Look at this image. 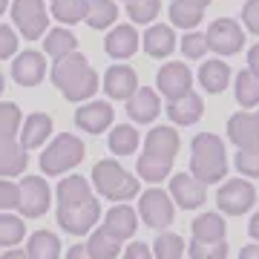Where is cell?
<instances>
[{"mask_svg": "<svg viewBox=\"0 0 259 259\" xmlns=\"http://www.w3.org/2000/svg\"><path fill=\"white\" fill-rule=\"evenodd\" d=\"M207 47L213 52H219V55H233V52H239L245 47V32L239 29V23L231 18H219L213 20L210 26H207Z\"/></svg>", "mask_w": 259, "mask_h": 259, "instance_id": "9", "label": "cell"}, {"mask_svg": "<svg viewBox=\"0 0 259 259\" xmlns=\"http://www.w3.org/2000/svg\"><path fill=\"white\" fill-rule=\"evenodd\" d=\"M248 231H250V236H253V239L259 242V213H253V219H250Z\"/></svg>", "mask_w": 259, "mask_h": 259, "instance_id": "49", "label": "cell"}, {"mask_svg": "<svg viewBox=\"0 0 259 259\" xmlns=\"http://www.w3.org/2000/svg\"><path fill=\"white\" fill-rule=\"evenodd\" d=\"M49 133H52V118L47 112H32L26 121H23V136H20V144L23 150H35L40 144H47Z\"/></svg>", "mask_w": 259, "mask_h": 259, "instance_id": "21", "label": "cell"}, {"mask_svg": "<svg viewBox=\"0 0 259 259\" xmlns=\"http://www.w3.org/2000/svg\"><path fill=\"white\" fill-rule=\"evenodd\" d=\"M173 170V158L161 156V153H153V150H144L139 158V176L144 182H164Z\"/></svg>", "mask_w": 259, "mask_h": 259, "instance_id": "24", "label": "cell"}, {"mask_svg": "<svg viewBox=\"0 0 259 259\" xmlns=\"http://www.w3.org/2000/svg\"><path fill=\"white\" fill-rule=\"evenodd\" d=\"M26 170V150L20 147L15 136H3L0 133V176H20Z\"/></svg>", "mask_w": 259, "mask_h": 259, "instance_id": "16", "label": "cell"}, {"mask_svg": "<svg viewBox=\"0 0 259 259\" xmlns=\"http://www.w3.org/2000/svg\"><path fill=\"white\" fill-rule=\"evenodd\" d=\"M228 136L239 147L259 141V118L253 112H236V115H231V121H228Z\"/></svg>", "mask_w": 259, "mask_h": 259, "instance_id": "22", "label": "cell"}, {"mask_svg": "<svg viewBox=\"0 0 259 259\" xmlns=\"http://www.w3.org/2000/svg\"><path fill=\"white\" fill-rule=\"evenodd\" d=\"M104 49L115 61H124V58L136 55V49H139V32L133 26H115L107 35V40H104Z\"/></svg>", "mask_w": 259, "mask_h": 259, "instance_id": "19", "label": "cell"}, {"mask_svg": "<svg viewBox=\"0 0 259 259\" xmlns=\"http://www.w3.org/2000/svg\"><path fill=\"white\" fill-rule=\"evenodd\" d=\"M75 124H78L83 133H93V136H98V133H104V130L112 124V104H107V101H90V104H83L81 110L75 112Z\"/></svg>", "mask_w": 259, "mask_h": 259, "instance_id": "15", "label": "cell"}, {"mask_svg": "<svg viewBox=\"0 0 259 259\" xmlns=\"http://www.w3.org/2000/svg\"><path fill=\"white\" fill-rule=\"evenodd\" d=\"M20 127H23V118H20L18 104L3 101L0 104V133H3V136H15Z\"/></svg>", "mask_w": 259, "mask_h": 259, "instance_id": "41", "label": "cell"}, {"mask_svg": "<svg viewBox=\"0 0 259 259\" xmlns=\"http://www.w3.org/2000/svg\"><path fill=\"white\" fill-rule=\"evenodd\" d=\"M6 9H9V0H0V15H3Z\"/></svg>", "mask_w": 259, "mask_h": 259, "instance_id": "52", "label": "cell"}, {"mask_svg": "<svg viewBox=\"0 0 259 259\" xmlns=\"http://www.w3.org/2000/svg\"><path fill=\"white\" fill-rule=\"evenodd\" d=\"M0 93H3V75H0Z\"/></svg>", "mask_w": 259, "mask_h": 259, "instance_id": "54", "label": "cell"}, {"mask_svg": "<svg viewBox=\"0 0 259 259\" xmlns=\"http://www.w3.org/2000/svg\"><path fill=\"white\" fill-rule=\"evenodd\" d=\"M18 204H20V185H15L3 176L0 179V210H15Z\"/></svg>", "mask_w": 259, "mask_h": 259, "instance_id": "43", "label": "cell"}, {"mask_svg": "<svg viewBox=\"0 0 259 259\" xmlns=\"http://www.w3.org/2000/svg\"><path fill=\"white\" fill-rule=\"evenodd\" d=\"M12 20H15V26L20 29V35L26 40H37L49 29L44 0H15L12 3Z\"/></svg>", "mask_w": 259, "mask_h": 259, "instance_id": "6", "label": "cell"}, {"mask_svg": "<svg viewBox=\"0 0 259 259\" xmlns=\"http://www.w3.org/2000/svg\"><path fill=\"white\" fill-rule=\"evenodd\" d=\"M190 173L202 179L204 185L222 182L228 173V156H225V144L219 136L213 133H199L190 144Z\"/></svg>", "mask_w": 259, "mask_h": 259, "instance_id": "2", "label": "cell"}, {"mask_svg": "<svg viewBox=\"0 0 259 259\" xmlns=\"http://www.w3.org/2000/svg\"><path fill=\"white\" fill-rule=\"evenodd\" d=\"M127 15L136 23H150V20L158 15V9H161V0H127Z\"/></svg>", "mask_w": 259, "mask_h": 259, "instance_id": "39", "label": "cell"}, {"mask_svg": "<svg viewBox=\"0 0 259 259\" xmlns=\"http://www.w3.org/2000/svg\"><path fill=\"white\" fill-rule=\"evenodd\" d=\"M193 239H204V242H216L225 239V219L219 213H202L193 219Z\"/></svg>", "mask_w": 259, "mask_h": 259, "instance_id": "31", "label": "cell"}, {"mask_svg": "<svg viewBox=\"0 0 259 259\" xmlns=\"http://www.w3.org/2000/svg\"><path fill=\"white\" fill-rule=\"evenodd\" d=\"M110 150L115 156H130V153H136L139 147V130L133 127V124H118V127L110 133Z\"/></svg>", "mask_w": 259, "mask_h": 259, "instance_id": "32", "label": "cell"}, {"mask_svg": "<svg viewBox=\"0 0 259 259\" xmlns=\"http://www.w3.org/2000/svg\"><path fill=\"white\" fill-rule=\"evenodd\" d=\"M87 253H90L93 259H112V256H118V253H121L118 239H115L107 228H98V231H93V236H90V242H87Z\"/></svg>", "mask_w": 259, "mask_h": 259, "instance_id": "28", "label": "cell"}, {"mask_svg": "<svg viewBox=\"0 0 259 259\" xmlns=\"http://www.w3.org/2000/svg\"><path fill=\"white\" fill-rule=\"evenodd\" d=\"M87 253V248L83 245H75V248H69V256H83Z\"/></svg>", "mask_w": 259, "mask_h": 259, "instance_id": "50", "label": "cell"}, {"mask_svg": "<svg viewBox=\"0 0 259 259\" xmlns=\"http://www.w3.org/2000/svg\"><path fill=\"white\" fill-rule=\"evenodd\" d=\"M190 3H196V6H207L210 0H190Z\"/></svg>", "mask_w": 259, "mask_h": 259, "instance_id": "53", "label": "cell"}, {"mask_svg": "<svg viewBox=\"0 0 259 259\" xmlns=\"http://www.w3.org/2000/svg\"><path fill=\"white\" fill-rule=\"evenodd\" d=\"M248 69H250V72H256V75H259V44L248 52Z\"/></svg>", "mask_w": 259, "mask_h": 259, "instance_id": "47", "label": "cell"}, {"mask_svg": "<svg viewBox=\"0 0 259 259\" xmlns=\"http://www.w3.org/2000/svg\"><path fill=\"white\" fill-rule=\"evenodd\" d=\"M202 112H204L202 98H199L196 93H190V90H187L185 95L170 98V104H167V118L173 121V124H179V127L196 124V121L202 118Z\"/></svg>", "mask_w": 259, "mask_h": 259, "instance_id": "14", "label": "cell"}, {"mask_svg": "<svg viewBox=\"0 0 259 259\" xmlns=\"http://www.w3.org/2000/svg\"><path fill=\"white\" fill-rule=\"evenodd\" d=\"M153 250L147 248V245H141V242H133L127 250H124V256H130V259H147Z\"/></svg>", "mask_w": 259, "mask_h": 259, "instance_id": "46", "label": "cell"}, {"mask_svg": "<svg viewBox=\"0 0 259 259\" xmlns=\"http://www.w3.org/2000/svg\"><path fill=\"white\" fill-rule=\"evenodd\" d=\"M204 6H196L190 0H173L170 3V20L176 23L179 29H193L202 23Z\"/></svg>", "mask_w": 259, "mask_h": 259, "instance_id": "30", "label": "cell"}, {"mask_svg": "<svg viewBox=\"0 0 259 259\" xmlns=\"http://www.w3.org/2000/svg\"><path fill=\"white\" fill-rule=\"evenodd\" d=\"M242 259H259V245H245V248L239 250Z\"/></svg>", "mask_w": 259, "mask_h": 259, "instance_id": "48", "label": "cell"}, {"mask_svg": "<svg viewBox=\"0 0 259 259\" xmlns=\"http://www.w3.org/2000/svg\"><path fill=\"white\" fill-rule=\"evenodd\" d=\"M158 110H161V104H158L156 93H153L150 87H141V90H136V93L127 98V115L133 121H139V124L156 121Z\"/></svg>", "mask_w": 259, "mask_h": 259, "instance_id": "17", "label": "cell"}, {"mask_svg": "<svg viewBox=\"0 0 259 259\" xmlns=\"http://www.w3.org/2000/svg\"><path fill=\"white\" fill-rule=\"evenodd\" d=\"M156 83L167 98H176V95H185L187 90L193 87V75H190V69H187L185 64L170 61V64H164L161 69H158Z\"/></svg>", "mask_w": 259, "mask_h": 259, "instance_id": "12", "label": "cell"}, {"mask_svg": "<svg viewBox=\"0 0 259 259\" xmlns=\"http://www.w3.org/2000/svg\"><path fill=\"white\" fill-rule=\"evenodd\" d=\"M207 49H210L207 47V35H202V32H187L182 37V52L187 58H202Z\"/></svg>", "mask_w": 259, "mask_h": 259, "instance_id": "42", "label": "cell"}, {"mask_svg": "<svg viewBox=\"0 0 259 259\" xmlns=\"http://www.w3.org/2000/svg\"><path fill=\"white\" fill-rule=\"evenodd\" d=\"M139 213H141V222L150 225V228H167L173 222V199L164 193V190H156L150 187L144 190L139 199Z\"/></svg>", "mask_w": 259, "mask_h": 259, "instance_id": "8", "label": "cell"}, {"mask_svg": "<svg viewBox=\"0 0 259 259\" xmlns=\"http://www.w3.org/2000/svg\"><path fill=\"white\" fill-rule=\"evenodd\" d=\"M256 202V190L250 182L245 179H231V182H225L219 187V193H216V204H219V210L222 213H231V216H242V213H248Z\"/></svg>", "mask_w": 259, "mask_h": 259, "instance_id": "7", "label": "cell"}, {"mask_svg": "<svg viewBox=\"0 0 259 259\" xmlns=\"http://www.w3.org/2000/svg\"><path fill=\"white\" fill-rule=\"evenodd\" d=\"M170 196H173V202L179 207L196 210L204 202V182L196 179L193 173H179V176L170 179Z\"/></svg>", "mask_w": 259, "mask_h": 259, "instance_id": "11", "label": "cell"}, {"mask_svg": "<svg viewBox=\"0 0 259 259\" xmlns=\"http://www.w3.org/2000/svg\"><path fill=\"white\" fill-rule=\"evenodd\" d=\"M81 158H83V141L69 136V133H64V136H58V139L40 153V170H44L47 176H58V173H64L69 167L81 164Z\"/></svg>", "mask_w": 259, "mask_h": 259, "instance_id": "5", "label": "cell"}, {"mask_svg": "<svg viewBox=\"0 0 259 259\" xmlns=\"http://www.w3.org/2000/svg\"><path fill=\"white\" fill-rule=\"evenodd\" d=\"M242 20H245V26L259 35V0H248L245 6H242Z\"/></svg>", "mask_w": 259, "mask_h": 259, "instance_id": "45", "label": "cell"}, {"mask_svg": "<svg viewBox=\"0 0 259 259\" xmlns=\"http://www.w3.org/2000/svg\"><path fill=\"white\" fill-rule=\"evenodd\" d=\"M78 47V40H75V35L69 32V29H52L47 35V52L49 58H61L66 55V52H72V49Z\"/></svg>", "mask_w": 259, "mask_h": 259, "instance_id": "36", "label": "cell"}, {"mask_svg": "<svg viewBox=\"0 0 259 259\" xmlns=\"http://www.w3.org/2000/svg\"><path fill=\"white\" fill-rule=\"evenodd\" d=\"M6 259H23V250H15V248H9V250H6Z\"/></svg>", "mask_w": 259, "mask_h": 259, "instance_id": "51", "label": "cell"}, {"mask_svg": "<svg viewBox=\"0 0 259 259\" xmlns=\"http://www.w3.org/2000/svg\"><path fill=\"white\" fill-rule=\"evenodd\" d=\"M233 164H236V170H239L242 176L256 179L259 176V141L239 147V153H236V158H233Z\"/></svg>", "mask_w": 259, "mask_h": 259, "instance_id": "37", "label": "cell"}, {"mask_svg": "<svg viewBox=\"0 0 259 259\" xmlns=\"http://www.w3.org/2000/svg\"><path fill=\"white\" fill-rule=\"evenodd\" d=\"M61 253V242H58L55 233L49 231H37L29 236V245H26V256L29 259H55Z\"/></svg>", "mask_w": 259, "mask_h": 259, "instance_id": "27", "label": "cell"}, {"mask_svg": "<svg viewBox=\"0 0 259 259\" xmlns=\"http://www.w3.org/2000/svg\"><path fill=\"white\" fill-rule=\"evenodd\" d=\"M115 18H118V6L112 0H90L83 20L90 23V29H107L115 23Z\"/></svg>", "mask_w": 259, "mask_h": 259, "instance_id": "29", "label": "cell"}, {"mask_svg": "<svg viewBox=\"0 0 259 259\" xmlns=\"http://www.w3.org/2000/svg\"><path fill=\"white\" fill-rule=\"evenodd\" d=\"M179 133L173 127H153L144 139V150H153V153H161V156H176L179 153Z\"/></svg>", "mask_w": 259, "mask_h": 259, "instance_id": "26", "label": "cell"}, {"mask_svg": "<svg viewBox=\"0 0 259 259\" xmlns=\"http://www.w3.org/2000/svg\"><path fill=\"white\" fill-rule=\"evenodd\" d=\"M87 6L90 0H52V15L61 23H78L87 18Z\"/></svg>", "mask_w": 259, "mask_h": 259, "instance_id": "35", "label": "cell"}, {"mask_svg": "<svg viewBox=\"0 0 259 259\" xmlns=\"http://www.w3.org/2000/svg\"><path fill=\"white\" fill-rule=\"evenodd\" d=\"M199 83H202L207 93H222L225 87L231 83V66L225 61H204L199 69Z\"/></svg>", "mask_w": 259, "mask_h": 259, "instance_id": "25", "label": "cell"}, {"mask_svg": "<svg viewBox=\"0 0 259 259\" xmlns=\"http://www.w3.org/2000/svg\"><path fill=\"white\" fill-rule=\"evenodd\" d=\"M52 83L69 98V101H83V98H93L98 90V75L81 52H66V55L55 58L52 66Z\"/></svg>", "mask_w": 259, "mask_h": 259, "instance_id": "1", "label": "cell"}, {"mask_svg": "<svg viewBox=\"0 0 259 259\" xmlns=\"http://www.w3.org/2000/svg\"><path fill=\"white\" fill-rule=\"evenodd\" d=\"M139 90V78L130 66H110L107 75H104V93L110 98H124L127 101L130 95Z\"/></svg>", "mask_w": 259, "mask_h": 259, "instance_id": "18", "label": "cell"}, {"mask_svg": "<svg viewBox=\"0 0 259 259\" xmlns=\"http://www.w3.org/2000/svg\"><path fill=\"white\" fill-rule=\"evenodd\" d=\"M173 49H176V35H173V29L164 26V23H156V26H150L144 32V52L153 58H167L173 55Z\"/></svg>", "mask_w": 259, "mask_h": 259, "instance_id": "23", "label": "cell"}, {"mask_svg": "<svg viewBox=\"0 0 259 259\" xmlns=\"http://www.w3.org/2000/svg\"><path fill=\"white\" fill-rule=\"evenodd\" d=\"M15 52H18V35H15V29L0 23V61L12 58Z\"/></svg>", "mask_w": 259, "mask_h": 259, "instance_id": "44", "label": "cell"}, {"mask_svg": "<svg viewBox=\"0 0 259 259\" xmlns=\"http://www.w3.org/2000/svg\"><path fill=\"white\" fill-rule=\"evenodd\" d=\"M23 236H26L23 219L12 213H0V248H15L18 242H23Z\"/></svg>", "mask_w": 259, "mask_h": 259, "instance_id": "34", "label": "cell"}, {"mask_svg": "<svg viewBox=\"0 0 259 259\" xmlns=\"http://www.w3.org/2000/svg\"><path fill=\"white\" fill-rule=\"evenodd\" d=\"M49 202H52V193H49V185L40 176H26L23 185H20V204L18 210L23 216H44L49 210Z\"/></svg>", "mask_w": 259, "mask_h": 259, "instance_id": "10", "label": "cell"}, {"mask_svg": "<svg viewBox=\"0 0 259 259\" xmlns=\"http://www.w3.org/2000/svg\"><path fill=\"white\" fill-rule=\"evenodd\" d=\"M101 219V204L93 193L69 202H58V225L72 236H87Z\"/></svg>", "mask_w": 259, "mask_h": 259, "instance_id": "4", "label": "cell"}, {"mask_svg": "<svg viewBox=\"0 0 259 259\" xmlns=\"http://www.w3.org/2000/svg\"><path fill=\"white\" fill-rule=\"evenodd\" d=\"M190 256L193 259H222V256H228V245H225V239H216V242L193 239Z\"/></svg>", "mask_w": 259, "mask_h": 259, "instance_id": "40", "label": "cell"}, {"mask_svg": "<svg viewBox=\"0 0 259 259\" xmlns=\"http://www.w3.org/2000/svg\"><path fill=\"white\" fill-rule=\"evenodd\" d=\"M236 101L242 107H256L259 104V75L250 69L236 72Z\"/></svg>", "mask_w": 259, "mask_h": 259, "instance_id": "33", "label": "cell"}, {"mask_svg": "<svg viewBox=\"0 0 259 259\" xmlns=\"http://www.w3.org/2000/svg\"><path fill=\"white\" fill-rule=\"evenodd\" d=\"M93 185L110 202H127L133 196H139V179L130 176L118 161H110V158H104L93 167Z\"/></svg>", "mask_w": 259, "mask_h": 259, "instance_id": "3", "label": "cell"}, {"mask_svg": "<svg viewBox=\"0 0 259 259\" xmlns=\"http://www.w3.org/2000/svg\"><path fill=\"white\" fill-rule=\"evenodd\" d=\"M256 118H259V112H256Z\"/></svg>", "mask_w": 259, "mask_h": 259, "instance_id": "55", "label": "cell"}, {"mask_svg": "<svg viewBox=\"0 0 259 259\" xmlns=\"http://www.w3.org/2000/svg\"><path fill=\"white\" fill-rule=\"evenodd\" d=\"M153 253H156L158 259H179L185 253V242H182V236H176V233H161V236H156Z\"/></svg>", "mask_w": 259, "mask_h": 259, "instance_id": "38", "label": "cell"}, {"mask_svg": "<svg viewBox=\"0 0 259 259\" xmlns=\"http://www.w3.org/2000/svg\"><path fill=\"white\" fill-rule=\"evenodd\" d=\"M12 75H15V81H18L20 87H35V83H40L44 75H47V61H44L40 52L26 49V52H20V55L15 58Z\"/></svg>", "mask_w": 259, "mask_h": 259, "instance_id": "13", "label": "cell"}, {"mask_svg": "<svg viewBox=\"0 0 259 259\" xmlns=\"http://www.w3.org/2000/svg\"><path fill=\"white\" fill-rule=\"evenodd\" d=\"M136 225H139V216H136V210L127 207V204H115V207L107 213V219H104V228H107L118 242L130 239V236L136 233Z\"/></svg>", "mask_w": 259, "mask_h": 259, "instance_id": "20", "label": "cell"}]
</instances>
